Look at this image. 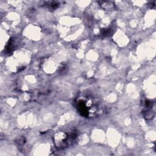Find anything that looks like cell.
I'll return each instance as SVG.
<instances>
[{
    "mask_svg": "<svg viewBox=\"0 0 156 156\" xmlns=\"http://www.w3.org/2000/svg\"><path fill=\"white\" fill-rule=\"evenodd\" d=\"M75 104L79 113L85 117L93 118L101 113L100 102L89 94L83 93L77 96Z\"/></svg>",
    "mask_w": 156,
    "mask_h": 156,
    "instance_id": "cell-1",
    "label": "cell"
},
{
    "mask_svg": "<svg viewBox=\"0 0 156 156\" xmlns=\"http://www.w3.org/2000/svg\"><path fill=\"white\" fill-rule=\"evenodd\" d=\"M76 137L77 134L74 131L68 133L61 132L57 133L55 135L54 142L57 147L59 148H65L71 145Z\"/></svg>",
    "mask_w": 156,
    "mask_h": 156,
    "instance_id": "cell-2",
    "label": "cell"
}]
</instances>
